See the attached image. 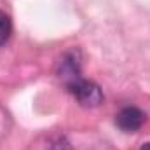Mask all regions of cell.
I'll return each instance as SVG.
<instances>
[{
	"label": "cell",
	"instance_id": "8992f818",
	"mask_svg": "<svg viewBox=\"0 0 150 150\" xmlns=\"http://www.w3.org/2000/svg\"><path fill=\"white\" fill-rule=\"evenodd\" d=\"M140 150H150V143H145V145H142V149Z\"/></svg>",
	"mask_w": 150,
	"mask_h": 150
},
{
	"label": "cell",
	"instance_id": "3957f363",
	"mask_svg": "<svg viewBox=\"0 0 150 150\" xmlns=\"http://www.w3.org/2000/svg\"><path fill=\"white\" fill-rule=\"evenodd\" d=\"M145 119H147L145 113L142 112L140 108H136V107H126V108H122L120 112L117 113L115 122H117V126L122 131L134 133V131H138L143 126Z\"/></svg>",
	"mask_w": 150,
	"mask_h": 150
},
{
	"label": "cell",
	"instance_id": "277c9868",
	"mask_svg": "<svg viewBox=\"0 0 150 150\" xmlns=\"http://www.w3.org/2000/svg\"><path fill=\"white\" fill-rule=\"evenodd\" d=\"M11 33H12V23H11V18L0 11V45H4L9 38H11Z\"/></svg>",
	"mask_w": 150,
	"mask_h": 150
},
{
	"label": "cell",
	"instance_id": "7a4b0ae2",
	"mask_svg": "<svg viewBox=\"0 0 150 150\" xmlns=\"http://www.w3.org/2000/svg\"><path fill=\"white\" fill-rule=\"evenodd\" d=\"M56 74H58V79L65 84V87H68L70 84H74L75 80L82 77L80 75V52L77 49H72L61 56Z\"/></svg>",
	"mask_w": 150,
	"mask_h": 150
},
{
	"label": "cell",
	"instance_id": "6da1fadb",
	"mask_svg": "<svg viewBox=\"0 0 150 150\" xmlns=\"http://www.w3.org/2000/svg\"><path fill=\"white\" fill-rule=\"evenodd\" d=\"M68 93L74 96L75 100L86 107V108H93V107H98L101 101H103V93L100 89L98 84H94L93 80H86V79H79L75 80L74 84H70L68 87Z\"/></svg>",
	"mask_w": 150,
	"mask_h": 150
},
{
	"label": "cell",
	"instance_id": "5b68a950",
	"mask_svg": "<svg viewBox=\"0 0 150 150\" xmlns=\"http://www.w3.org/2000/svg\"><path fill=\"white\" fill-rule=\"evenodd\" d=\"M49 150H72V147H70V142H68L65 136H56V138L51 142Z\"/></svg>",
	"mask_w": 150,
	"mask_h": 150
}]
</instances>
